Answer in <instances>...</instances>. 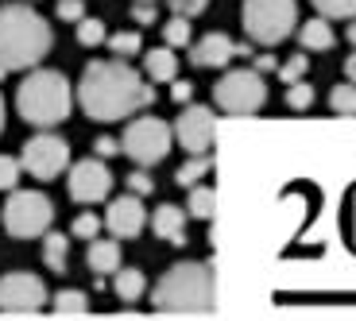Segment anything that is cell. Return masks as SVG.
Returning a JSON list of instances; mask_svg holds the SVG:
<instances>
[{
  "mask_svg": "<svg viewBox=\"0 0 356 321\" xmlns=\"http://www.w3.org/2000/svg\"><path fill=\"white\" fill-rule=\"evenodd\" d=\"M132 19L140 27H152L155 19H159V12H155V4H147V0H136V4H132Z\"/></svg>",
  "mask_w": 356,
  "mask_h": 321,
  "instance_id": "d590c367",
  "label": "cell"
},
{
  "mask_svg": "<svg viewBox=\"0 0 356 321\" xmlns=\"http://www.w3.org/2000/svg\"><path fill=\"white\" fill-rule=\"evenodd\" d=\"M86 263H89L93 275H113V271L120 268V244L93 236V240H89V252H86Z\"/></svg>",
  "mask_w": 356,
  "mask_h": 321,
  "instance_id": "2e32d148",
  "label": "cell"
},
{
  "mask_svg": "<svg viewBox=\"0 0 356 321\" xmlns=\"http://www.w3.org/2000/svg\"><path fill=\"white\" fill-rule=\"evenodd\" d=\"M306 74H310V58H306L302 51H294L291 58H286V63L279 66V78H283L286 85H291V81H302Z\"/></svg>",
  "mask_w": 356,
  "mask_h": 321,
  "instance_id": "4dcf8cb0",
  "label": "cell"
},
{
  "mask_svg": "<svg viewBox=\"0 0 356 321\" xmlns=\"http://www.w3.org/2000/svg\"><path fill=\"white\" fill-rule=\"evenodd\" d=\"M170 147H175V132H170V124L159 120V116H136L132 124L124 128V135H120V151L136 167H155V163H163L170 155Z\"/></svg>",
  "mask_w": 356,
  "mask_h": 321,
  "instance_id": "ba28073f",
  "label": "cell"
},
{
  "mask_svg": "<svg viewBox=\"0 0 356 321\" xmlns=\"http://www.w3.org/2000/svg\"><path fill=\"white\" fill-rule=\"evenodd\" d=\"M310 105H314V85L291 81V85H286V108H291V113H306Z\"/></svg>",
  "mask_w": 356,
  "mask_h": 321,
  "instance_id": "f1b7e54d",
  "label": "cell"
},
{
  "mask_svg": "<svg viewBox=\"0 0 356 321\" xmlns=\"http://www.w3.org/2000/svg\"><path fill=\"white\" fill-rule=\"evenodd\" d=\"M267 101V81L256 66H241V70H225L221 81L213 85V105L225 116H256Z\"/></svg>",
  "mask_w": 356,
  "mask_h": 321,
  "instance_id": "8992f818",
  "label": "cell"
},
{
  "mask_svg": "<svg viewBox=\"0 0 356 321\" xmlns=\"http://www.w3.org/2000/svg\"><path fill=\"white\" fill-rule=\"evenodd\" d=\"M70 108H74L70 78L63 70L31 66V74L19 81V90H16V113L35 128H54L70 116Z\"/></svg>",
  "mask_w": 356,
  "mask_h": 321,
  "instance_id": "3957f363",
  "label": "cell"
},
{
  "mask_svg": "<svg viewBox=\"0 0 356 321\" xmlns=\"http://www.w3.org/2000/svg\"><path fill=\"white\" fill-rule=\"evenodd\" d=\"M93 151H97V159H108V155L120 151V140H113V135H97V140H93Z\"/></svg>",
  "mask_w": 356,
  "mask_h": 321,
  "instance_id": "8d00e7d4",
  "label": "cell"
},
{
  "mask_svg": "<svg viewBox=\"0 0 356 321\" xmlns=\"http://www.w3.org/2000/svg\"><path fill=\"white\" fill-rule=\"evenodd\" d=\"M47 286L31 271H12L0 279V313H39L47 306Z\"/></svg>",
  "mask_w": 356,
  "mask_h": 321,
  "instance_id": "8fae6325",
  "label": "cell"
},
{
  "mask_svg": "<svg viewBox=\"0 0 356 321\" xmlns=\"http://www.w3.org/2000/svg\"><path fill=\"white\" fill-rule=\"evenodd\" d=\"M175 140L178 147H186L190 155H205V151H213V140H217V113H209V105H190L178 113L175 120Z\"/></svg>",
  "mask_w": 356,
  "mask_h": 321,
  "instance_id": "30bf717a",
  "label": "cell"
},
{
  "mask_svg": "<svg viewBox=\"0 0 356 321\" xmlns=\"http://www.w3.org/2000/svg\"><path fill=\"white\" fill-rule=\"evenodd\" d=\"M105 47L116 58H132V54L143 51V39H140V31H116V35H105Z\"/></svg>",
  "mask_w": 356,
  "mask_h": 321,
  "instance_id": "d4e9b609",
  "label": "cell"
},
{
  "mask_svg": "<svg viewBox=\"0 0 356 321\" xmlns=\"http://www.w3.org/2000/svg\"><path fill=\"white\" fill-rule=\"evenodd\" d=\"M51 43H54V31L31 8V0L0 4V78L39 66L51 51Z\"/></svg>",
  "mask_w": 356,
  "mask_h": 321,
  "instance_id": "7a4b0ae2",
  "label": "cell"
},
{
  "mask_svg": "<svg viewBox=\"0 0 356 321\" xmlns=\"http://www.w3.org/2000/svg\"><path fill=\"white\" fill-rule=\"evenodd\" d=\"M105 19H93V16H81L78 19V43L81 47H101L105 43Z\"/></svg>",
  "mask_w": 356,
  "mask_h": 321,
  "instance_id": "4316f807",
  "label": "cell"
},
{
  "mask_svg": "<svg viewBox=\"0 0 356 321\" xmlns=\"http://www.w3.org/2000/svg\"><path fill=\"white\" fill-rule=\"evenodd\" d=\"M66 170H70L66 190H70V197L78 206H97V201L108 197V190H113V170L105 167V159H81Z\"/></svg>",
  "mask_w": 356,
  "mask_h": 321,
  "instance_id": "7c38bea8",
  "label": "cell"
},
{
  "mask_svg": "<svg viewBox=\"0 0 356 321\" xmlns=\"http://www.w3.org/2000/svg\"><path fill=\"white\" fill-rule=\"evenodd\" d=\"M241 19L256 47H279L298 24V0H244Z\"/></svg>",
  "mask_w": 356,
  "mask_h": 321,
  "instance_id": "5b68a950",
  "label": "cell"
},
{
  "mask_svg": "<svg viewBox=\"0 0 356 321\" xmlns=\"http://www.w3.org/2000/svg\"><path fill=\"white\" fill-rule=\"evenodd\" d=\"M194 97V85H190V81H170V101H175V105H186V101Z\"/></svg>",
  "mask_w": 356,
  "mask_h": 321,
  "instance_id": "74e56055",
  "label": "cell"
},
{
  "mask_svg": "<svg viewBox=\"0 0 356 321\" xmlns=\"http://www.w3.org/2000/svg\"><path fill=\"white\" fill-rule=\"evenodd\" d=\"M232 58H236V39L225 35V31H209L197 43H190V63L202 66V70H225Z\"/></svg>",
  "mask_w": 356,
  "mask_h": 321,
  "instance_id": "5bb4252c",
  "label": "cell"
},
{
  "mask_svg": "<svg viewBox=\"0 0 356 321\" xmlns=\"http://www.w3.org/2000/svg\"><path fill=\"white\" fill-rule=\"evenodd\" d=\"M318 16L325 19H353L356 16V0H314Z\"/></svg>",
  "mask_w": 356,
  "mask_h": 321,
  "instance_id": "83f0119b",
  "label": "cell"
},
{
  "mask_svg": "<svg viewBox=\"0 0 356 321\" xmlns=\"http://www.w3.org/2000/svg\"><path fill=\"white\" fill-rule=\"evenodd\" d=\"M167 4H170V12H175V16H186V19L202 16V12L209 8V0H167Z\"/></svg>",
  "mask_w": 356,
  "mask_h": 321,
  "instance_id": "d6a6232c",
  "label": "cell"
},
{
  "mask_svg": "<svg viewBox=\"0 0 356 321\" xmlns=\"http://www.w3.org/2000/svg\"><path fill=\"white\" fill-rule=\"evenodd\" d=\"M54 313H58V318H86L89 313L86 290H74V286L58 290V295H54Z\"/></svg>",
  "mask_w": 356,
  "mask_h": 321,
  "instance_id": "7402d4cb",
  "label": "cell"
},
{
  "mask_svg": "<svg viewBox=\"0 0 356 321\" xmlns=\"http://www.w3.org/2000/svg\"><path fill=\"white\" fill-rule=\"evenodd\" d=\"M0 132H4V97H0Z\"/></svg>",
  "mask_w": 356,
  "mask_h": 321,
  "instance_id": "b9f144b4",
  "label": "cell"
},
{
  "mask_svg": "<svg viewBox=\"0 0 356 321\" xmlns=\"http://www.w3.org/2000/svg\"><path fill=\"white\" fill-rule=\"evenodd\" d=\"M147 4H155V0H147Z\"/></svg>",
  "mask_w": 356,
  "mask_h": 321,
  "instance_id": "7bdbcfd3",
  "label": "cell"
},
{
  "mask_svg": "<svg viewBox=\"0 0 356 321\" xmlns=\"http://www.w3.org/2000/svg\"><path fill=\"white\" fill-rule=\"evenodd\" d=\"M143 70H147V81H175L178 78V54L167 43L155 47V51L143 54Z\"/></svg>",
  "mask_w": 356,
  "mask_h": 321,
  "instance_id": "e0dca14e",
  "label": "cell"
},
{
  "mask_svg": "<svg viewBox=\"0 0 356 321\" xmlns=\"http://www.w3.org/2000/svg\"><path fill=\"white\" fill-rule=\"evenodd\" d=\"M152 229H155V236L159 240H167V244H186V209H178V206H159L152 213Z\"/></svg>",
  "mask_w": 356,
  "mask_h": 321,
  "instance_id": "9a60e30c",
  "label": "cell"
},
{
  "mask_svg": "<svg viewBox=\"0 0 356 321\" xmlns=\"http://www.w3.org/2000/svg\"><path fill=\"white\" fill-rule=\"evenodd\" d=\"M19 167H24L31 179H39V182H54L66 167H70V143H66L63 135H54V132L43 128L39 135H31V140L24 143Z\"/></svg>",
  "mask_w": 356,
  "mask_h": 321,
  "instance_id": "9c48e42d",
  "label": "cell"
},
{
  "mask_svg": "<svg viewBox=\"0 0 356 321\" xmlns=\"http://www.w3.org/2000/svg\"><path fill=\"white\" fill-rule=\"evenodd\" d=\"M128 190H132V194H140V197H147L155 190V182H152V174H147V170H132V174H128Z\"/></svg>",
  "mask_w": 356,
  "mask_h": 321,
  "instance_id": "e575fe53",
  "label": "cell"
},
{
  "mask_svg": "<svg viewBox=\"0 0 356 321\" xmlns=\"http://www.w3.org/2000/svg\"><path fill=\"white\" fill-rule=\"evenodd\" d=\"M217 213V190L213 186H202L194 182L190 186V197H186V217H197V221H213Z\"/></svg>",
  "mask_w": 356,
  "mask_h": 321,
  "instance_id": "44dd1931",
  "label": "cell"
},
{
  "mask_svg": "<svg viewBox=\"0 0 356 321\" xmlns=\"http://www.w3.org/2000/svg\"><path fill=\"white\" fill-rule=\"evenodd\" d=\"M54 16H58V19H70V24H78V19L86 16V0H58Z\"/></svg>",
  "mask_w": 356,
  "mask_h": 321,
  "instance_id": "836d02e7",
  "label": "cell"
},
{
  "mask_svg": "<svg viewBox=\"0 0 356 321\" xmlns=\"http://www.w3.org/2000/svg\"><path fill=\"white\" fill-rule=\"evenodd\" d=\"M113 290H116V298L120 302H140L143 298V290H147V279H143V271L140 268H116L113 271Z\"/></svg>",
  "mask_w": 356,
  "mask_h": 321,
  "instance_id": "ac0fdd59",
  "label": "cell"
},
{
  "mask_svg": "<svg viewBox=\"0 0 356 321\" xmlns=\"http://www.w3.org/2000/svg\"><path fill=\"white\" fill-rule=\"evenodd\" d=\"M348 43L356 47V16H353V24H348Z\"/></svg>",
  "mask_w": 356,
  "mask_h": 321,
  "instance_id": "60d3db41",
  "label": "cell"
},
{
  "mask_svg": "<svg viewBox=\"0 0 356 321\" xmlns=\"http://www.w3.org/2000/svg\"><path fill=\"white\" fill-rule=\"evenodd\" d=\"M4 229L16 240H31V236H43L54 221V201L39 190H8V201H4Z\"/></svg>",
  "mask_w": 356,
  "mask_h": 321,
  "instance_id": "52a82bcc",
  "label": "cell"
},
{
  "mask_svg": "<svg viewBox=\"0 0 356 321\" xmlns=\"http://www.w3.org/2000/svg\"><path fill=\"white\" fill-rule=\"evenodd\" d=\"M105 229V221H101L97 213H78L74 217V224H70V236H78V240H93V236H97V232Z\"/></svg>",
  "mask_w": 356,
  "mask_h": 321,
  "instance_id": "f546056e",
  "label": "cell"
},
{
  "mask_svg": "<svg viewBox=\"0 0 356 321\" xmlns=\"http://www.w3.org/2000/svg\"><path fill=\"white\" fill-rule=\"evenodd\" d=\"M213 271L197 263V259H186V263H175L167 268V275L155 283L152 290V306L159 313H209L213 310Z\"/></svg>",
  "mask_w": 356,
  "mask_h": 321,
  "instance_id": "277c9868",
  "label": "cell"
},
{
  "mask_svg": "<svg viewBox=\"0 0 356 321\" xmlns=\"http://www.w3.org/2000/svg\"><path fill=\"white\" fill-rule=\"evenodd\" d=\"M143 224H147V209H143L140 194H124V197H113L105 209V229L113 232L116 240H132L140 236Z\"/></svg>",
  "mask_w": 356,
  "mask_h": 321,
  "instance_id": "4fadbf2b",
  "label": "cell"
},
{
  "mask_svg": "<svg viewBox=\"0 0 356 321\" xmlns=\"http://www.w3.org/2000/svg\"><path fill=\"white\" fill-rule=\"evenodd\" d=\"M330 108L337 116H356V81H341V85H333Z\"/></svg>",
  "mask_w": 356,
  "mask_h": 321,
  "instance_id": "484cf974",
  "label": "cell"
},
{
  "mask_svg": "<svg viewBox=\"0 0 356 321\" xmlns=\"http://www.w3.org/2000/svg\"><path fill=\"white\" fill-rule=\"evenodd\" d=\"M345 78H348V81H356V51H353V58L345 63Z\"/></svg>",
  "mask_w": 356,
  "mask_h": 321,
  "instance_id": "ab89813d",
  "label": "cell"
},
{
  "mask_svg": "<svg viewBox=\"0 0 356 321\" xmlns=\"http://www.w3.org/2000/svg\"><path fill=\"white\" fill-rule=\"evenodd\" d=\"M333 39H337V35H333V27H330V19H325V16L306 19L302 31H298V47H302V51H330Z\"/></svg>",
  "mask_w": 356,
  "mask_h": 321,
  "instance_id": "d6986e66",
  "label": "cell"
},
{
  "mask_svg": "<svg viewBox=\"0 0 356 321\" xmlns=\"http://www.w3.org/2000/svg\"><path fill=\"white\" fill-rule=\"evenodd\" d=\"M163 43L170 47V51H182V47L194 43V31H190V19L186 16H175L163 24Z\"/></svg>",
  "mask_w": 356,
  "mask_h": 321,
  "instance_id": "cb8c5ba5",
  "label": "cell"
},
{
  "mask_svg": "<svg viewBox=\"0 0 356 321\" xmlns=\"http://www.w3.org/2000/svg\"><path fill=\"white\" fill-rule=\"evenodd\" d=\"M209 170H213V151H205V155H194V159L190 163H182V167H178V174H175V182L178 186H194V182H202L205 174H209Z\"/></svg>",
  "mask_w": 356,
  "mask_h": 321,
  "instance_id": "603a6c76",
  "label": "cell"
},
{
  "mask_svg": "<svg viewBox=\"0 0 356 321\" xmlns=\"http://www.w3.org/2000/svg\"><path fill=\"white\" fill-rule=\"evenodd\" d=\"M66 259H70V236L66 232H43V268H51L54 275L66 271Z\"/></svg>",
  "mask_w": 356,
  "mask_h": 321,
  "instance_id": "ffe728a7",
  "label": "cell"
},
{
  "mask_svg": "<svg viewBox=\"0 0 356 321\" xmlns=\"http://www.w3.org/2000/svg\"><path fill=\"white\" fill-rule=\"evenodd\" d=\"M19 174H24L19 159H12V155H0V190H16Z\"/></svg>",
  "mask_w": 356,
  "mask_h": 321,
  "instance_id": "1f68e13d",
  "label": "cell"
},
{
  "mask_svg": "<svg viewBox=\"0 0 356 321\" xmlns=\"http://www.w3.org/2000/svg\"><path fill=\"white\" fill-rule=\"evenodd\" d=\"M256 70H259V74L275 70V54H256Z\"/></svg>",
  "mask_w": 356,
  "mask_h": 321,
  "instance_id": "f35d334b",
  "label": "cell"
},
{
  "mask_svg": "<svg viewBox=\"0 0 356 321\" xmlns=\"http://www.w3.org/2000/svg\"><path fill=\"white\" fill-rule=\"evenodd\" d=\"M78 105L89 120L113 124V120H128L132 113L155 105V85L143 81V74L132 70L124 58H97L86 66L78 81Z\"/></svg>",
  "mask_w": 356,
  "mask_h": 321,
  "instance_id": "6da1fadb",
  "label": "cell"
}]
</instances>
